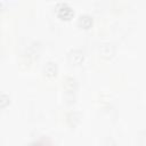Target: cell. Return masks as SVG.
Masks as SVG:
<instances>
[{
  "label": "cell",
  "mask_w": 146,
  "mask_h": 146,
  "mask_svg": "<svg viewBox=\"0 0 146 146\" xmlns=\"http://www.w3.org/2000/svg\"><path fill=\"white\" fill-rule=\"evenodd\" d=\"M44 73H46V75H48V76H55L56 75V73H57V66H56V64H54V63H48L47 65H46V67H44Z\"/></svg>",
  "instance_id": "5"
},
{
  "label": "cell",
  "mask_w": 146,
  "mask_h": 146,
  "mask_svg": "<svg viewBox=\"0 0 146 146\" xmlns=\"http://www.w3.org/2000/svg\"><path fill=\"white\" fill-rule=\"evenodd\" d=\"M64 88L67 90V91H73L75 90L76 88V81L75 79L71 78V76H67L65 80H64Z\"/></svg>",
  "instance_id": "4"
},
{
  "label": "cell",
  "mask_w": 146,
  "mask_h": 146,
  "mask_svg": "<svg viewBox=\"0 0 146 146\" xmlns=\"http://www.w3.org/2000/svg\"><path fill=\"white\" fill-rule=\"evenodd\" d=\"M56 10L58 16H60L62 18H70L73 15V9L65 2H59L56 6Z\"/></svg>",
  "instance_id": "1"
},
{
  "label": "cell",
  "mask_w": 146,
  "mask_h": 146,
  "mask_svg": "<svg viewBox=\"0 0 146 146\" xmlns=\"http://www.w3.org/2000/svg\"><path fill=\"white\" fill-rule=\"evenodd\" d=\"M7 103H9V98L5 94H2L1 95V107H6V104Z\"/></svg>",
  "instance_id": "6"
},
{
  "label": "cell",
  "mask_w": 146,
  "mask_h": 146,
  "mask_svg": "<svg viewBox=\"0 0 146 146\" xmlns=\"http://www.w3.org/2000/svg\"><path fill=\"white\" fill-rule=\"evenodd\" d=\"M68 60L72 64H80L83 60V54H82V51L81 50H78V49L71 50V52L68 55Z\"/></svg>",
  "instance_id": "2"
},
{
  "label": "cell",
  "mask_w": 146,
  "mask_h": 146,
  "mask_svg": "<svg viewBox=\"0 0 146 146\" xmlns=\"http://www.w3.org/2000/svg\"><path fill=\"white\" fill-rule=\"evenodd\" d=\"M78 23H79V25H80L81 27L88 29V27H90L91 24H92V18H91V16H89V15H87V14H83V15H80V16H79Z\"/></svg>",
  "instance_id": "3"
},
{
  "label": "cell",
  "mask_w": 146,
  "mask_h": 146,
  "mask_svg": "<svg viewBox=\"0 0 146 146\" xmlns=\"http://www.w3.org/2000/svg\"><path fill=\"white\" fill-rule=\"evenodd\" d=\"M30 146H46V144L43 141H35V143L31 144Z\"/></svg>",
  "instance_id": "7"
}]
</instances>
